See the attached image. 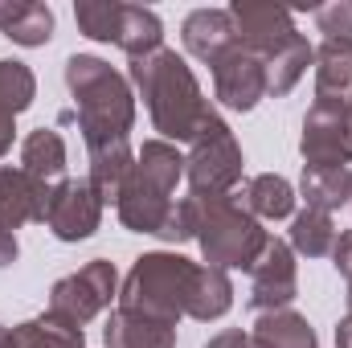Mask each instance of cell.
Returning <instances> with one entry per match:
<instances>
[{
    "instance_id": "6da1fadb",
    "label": "cell",
    "mask_w": 352,
    "mask_h": 348,
    "mask_svg": "<svg viewBox=\"0 0 352 348\" xmlns=\"http://www.w3.org/2000/svg\"><path fill=\"white\" fill-rule=\"evenodd\" d=\"M131 83L140 90V98L148 102L152 127L168 140V144H188L197 135V127L205 123V115L213 111L201 94L197 74L188 70V62L176 50H156L148 58L131 62Z\"/></svg>"
},
{
    "instance_id": "7a4b0ae2",
    "label": "cell",
    "mask_w": 352,
    "mask_h": 348,
    "mask_svg": "<svg viewBox=\"0 0 352 348\" xmlns=\"http://www.w3.org/2000/svg\"><path fill=\"white\" fill-rule=\"evenodd\" d=\"M66 87L78 107V131L87 148L127 140L135 123V94L119 70H111L94 54H74L66 62Z\"/></svg>"
},
{
    "instance_id": "3957f363",
    "label": "cell",
    "mask_w": 352,
    "mask_h": 348,
    "mask_svg": "<svg viewBox=\"0 0 352 348\" xmlns=\"http://www.w3.org/2000/svg\"><path fill=\"white\" fill-rule=\"evenodd\" d=\"M184 176V156L176 152V144L168 140H148L135 152V164L123 180L119 193V221L135 234H160L168 209H173V193Z\"/></svg>"
},
{
    "instance_id": "277c9868",
    "label": "cell",
    "mask_w": 352,
    "mask_h": 348,
    "mask_svg": "<svg viewBox=\"0 0 352 348\" xmlns=\"http://www.w3.org/2000/svg\"><path fill=\"white\" fill-rule=\"evenodd\" d=\"M192 213H197V242L205 250V266L250 270L270 242L263 221L238 201V193L192 197Z\"/></svg>"
},
{
    "instance_id": "5b68a950",
    "label": "cell",
    "mask_w": 352,
    "mask_h": 348,
    "mask_svg": "<svg viewBox=\"0 0 352 348\" xmlns=\"http://www.w3.org/2000/svg\"><path fill=\"white\" fill-rule=\"evenodd\" d=\"M201 262H188L180 254H144L123 279L119 291V307L152 316V320H168L180 324V316H188V299H192V283H197Z\"/></svg>"
},
{
    "instance_id": "8992f818",
    "label": "cell",
    "mask_w": 352,
    "mask_h": 348,
    "mask_svg": "<svg viewBox=\"0 0 352 348\" xmlns=\"http://www.w3.org/2000/svg\"><path fill=\"white\" fill-rule=\"evenodd\" d=\"M74 21H78V29L87 37L119 45L131 62L164 50V25L144 4H127V0H78L74 4Z\"/></svg>"
},
{
    "instance_id": "52a82bcc",
    "label": "cell",
    "mask_w": 352,
    "mask_h": 348,
    "mask_svg": "<svg viewBox=\"0 0 352 348\" xmlns=\"http://www.w3.org/2000/svg\"><path fill=\"white\" fill-rule=\"evenodd\" d=\"M184 180H188V197H221L234 193V184L242 180V148L217 111H209L197 135L188 140Z\"/></svg>"
},
{
    "instance_id": "ba28073f",
    "label": "cell",
    "mask_w": 352,
    "mask_h": 348,
    "mask_svg": "<svg viewBox=\"0 0 352 348\" xmlns=\"http://www.w3.org/2000/svg\"><path fill=\"white\" fill-rule=\"evenodd\" d=\"M119 295V270L107 259H90L87 266H78L74 274L58 279L50 291V307L54 316H66L74 324H90L94 316H102L111 307V299Z\"/></svg>"
},
{
    "instance_id": "9c48e42d",
    "label": "cell",
    "mask_w": 352,
    "mask_h": 348,
    "mask_svg": "<svg viewBox=\"0 0 352 348\" xmlns=\"http://www.w3.org/2000/svg\"><path fill=\"white\" fill-rule=\"evenodd\" d=\"M303 168H349L352 164V131H349V102L316 98L303 115Z\"/></svg>"
},
{
    "instance_id": "30bf717a",
    "label": "cell",
    "mask_w": 352,
    "mask_h": 348,
    "mask_svg": "<svg viewBox=\"0 0 352 348\" xmlns=\"http://www.w3.org/2000/svg\"><path fill=\"white\" fill-rule=\"evenodd\" d=\"M230 17H234V29H238V45L250 50L254 58H263V66L270 58H278L287 45H295V41L303 37L283 4L234 0V4H230Z\"/></svg>"
},
{
    "instance_id": "8fae6325",
    "label": "cell",
    "mask_w": 352,
    "mask_h": 348,
    "mask_svg": "<svg viewBox=\"0 0 352 348\" xmlns=\"http://www.w3.org/2000/svg\"><path fill=\"white\" fill-rule=\"evenodd\" d=\"M295 295H299L295 250H291V242L270 238L266 250L258 254V262L250 266V295H246V303H250V312L266 316V312H283V307H291Z\"/></svg>"
},
{
    "instance_id": "7c38bea8",
    "label": "cell",
    "mask_w": 352,
    "mask_h": 348,
    "mask_svg": "<svg viewBox=\"0 0 352 348\" xmlns=\"http://www.w3.org/2000/svg\"><path fill=\"white\" fill-rule=\"evenodd\" d=\"M102 221V201L94 197L87 180H62L50 193L45 205V226L58 242H87Z\"/></svg>"
},
{
    "instance_id": "4fadbf2b",
    "label": "cell",
    "mask_w": 352,
    "mask_h": 348,
    "mask_svg": "<svg viewBox=\"0 0 352 348\" xmlns=\"http://www.w3.org/2000/svg\"><path fill=\"white\" fill-rule=\"evenodd\" d=\"M213 94L230 111H254L266 98V66L250 50L234 45L217 66H213Z\"/></svg>"
},
{
    "instance_id": "5bb4252c",
    "label": "cell",
    "mask_w": 352,
    "mask_h": 348,
    "mask_svg": "<svg viewBox=\"0 0 352 348\" xmlns=\"http://www.w3.org/2000/svg\"><path fill=\"white\" fill-rule=\"evenodd\" d=\"M180 41L197 62H205L213 70L238 45V29H234L230 8H192L180 25Z\"/></svg>"
},
{
    "instance_id": "9a60e30c",
    "label": "cell",
    "mask_w": 352,
    "mask_h": 348,
    "mask_svg": "<svg viewBox=\"0 0 352 348\" xmlns=\"http://www.w3.org/2000/svg\"><path fill=\"white\" fill-rule=\"evenodd\" d=\"M50 193L41 180L25 173V168H8L0 164V221L8 230H21V226H33V221H45V205H50Z\"/></svg>"
},
{
    "instance_id": "2e32d148",
    "label": "cell",
    "mask_w": 352,
    "mask_h": 348,
    "mask_svg": "<svg viewBox=\"0 0 352 348\" xmlns=\"http://www.w3.org/2000/svg\"><path fill=\"white\" fill-rule=\"evenodd\" d=\"M102 340L107 348H176V324L115 307L102 328Z\"/></svg>"
},
{
    "instance_id": "e0dca14e",
    "label": "cell",
    "mask_w": 352,
    "mask_h": 348,
    "mask_svg": "<svg viewBox=\"0 0 352 348\" xmlns=\"http://www.w3.org/2000/svg\"><path fill=\"white\" fill-rule=\"evenodd\" d=\"M0 33L25 50H37L54 37V8L41 0H0Z\"/></svg>"
},
{
    "instance_id": "ac0fdd59",
    "label": "cell",
    "mask_w": 352,
    "mask_h": 348,
    "mask_svg": "<svg viewBox=\"0 0 352 348\" xmlns=\"http://www.w3.org/2000/svg\"><path fill=\"white\" fill-rule=\"evenodd\" d=\"M316 98H352V37H324V45L316 50Z\"/></svg>"
},
{
    "instance_id": "d6986e66",
    "label": "cell",
    "mask_w": 352,
    "mask_h": 348,
    "mask_svg": "<svg viewBox=\"0 0 352 348\" xmlns=\"http://www.w3.org/2000/svg\"><path fill=\"white\" fill-rule=\"evenodd\" d=\"M87 184L94 188V197L102 201V205H111V201H119V193H123V180L131 173V164H135V156H131V144L127 140H119V144H102V148H87Z\"/></svg>"
},
{
    "instance_id": "ffe728a7",
    "label": "cell",
    "mask_w": 352,
    "mask_h": 348,
    "mask_svg": "<svg viewBox=\"0 0 352 348\" xmlns=\"http://www.w3.org/2000/svg\"><path fill=\"white\" fill-rule=\"evenodd\" d=\"M21 168L33 180H41L45 188H58L66 180V144H62V135L54 127L29 131L25 144H21Z\"/></svg>"
},
{
    "instance_id": "44dd1931",
    "label": "cell",
    "mask_w": 352,
    "mask_h": 348,
    "mask_svg": "<svg viewBox=\"0 0 352 348\" xmlns=\"http://www.w3.org/2000/svg\"><path fill=\"white\" fill-rule=\"evenodd\" d=\"M238 201L258 217V221H283L295 213V188L291 180L278 173H263V176H250L246 188L238 193Z\"/></svg>"
},
{
    "instance_id": "7402d4cb",
    "label": "cell",
    "mask_w": 352,
    "mask_h": 348,
    "mask_svg": "<svg viewBox=\"0 0 352 348\" xmlns=\"http://www.w3.org/2000/svg\"><path fill=\"white\" fill-rule=\"evenodd\" d=\"M299 193H303L307 209L336 213L340 205L352 201V168H303Z\"/></svg>"
},
{
    "instance_id": "603a6c76",
    "label": "cell",
    "mask_w": 352,
    "mask_h": 348,
    "mask_svg": "<svg viewBox=\"0 0 352 348\" xmlns=\"http://www.w3.org/2000/svg\"><path fill=\"white\" fill-rule=\"evenodd\" d=\"M230 307H234V283H230V270L201 266V270H197V283H192L188 316L201 320V324H209V320H221Z\"/></svg>"
},
{
    "instance_id": "cb8c5ba5",
    "label": "cell",
    "mask_w": 352,
    "mask_h": 348,
    "mask_svg": "<svg viewBox=\"0 0 352 348\" xmlns=\"http://www.w3.org/2000/svg\"><path fill=\"white\" fill-rule=\"evenodd\" d=\"M254 340H258L263 348H320L316 328H311L299 312H291V307L258 316V324H254Z\"/></svg>"
},
{
    "instance_id": "d4e9b609",
    "label": "cell",
    "mask_w": 352,
    "mask_h": 348,
    "mask_svg": "<svg viewBox=\"0 0 352 348\" xmlns=\"http://www.w3.org/2000/svg\"><path fill=\"white\" fill-rule=\"evenodd\" d=\"M340 230L332 221V213H320V209H303L291 217V250L295 254H307V259H328L332 246H336Z\"/></svg>"
},
{
    "instance_id": "484cf974",
    "label": "cell",
    "mask_w": 352,
    "mask_h": 348,
    "mask_svg": "<svg viewBox=\"0 0 352 348\" xmlns=\"http://www.w3.org/2000/svg\"><path fill=\"white\" fill-rule=\"evenodd\" d=\"M316 62V50L307 45V37H299L295 45H287L278 58H270L266 62V94H274V98H283V94H291L295 83L307 74V66Z\"/></svg>"
},
{
    "instance_id": "4316f807",
    "label": "cell",
    "mask_w": 352,
    "mask_h": 348,
    "mask_svg": "<svg viewBox=\"0 0 352 348\" xmlns=\"http://www.w3.org/2000/svg\"><path fill=\"white\" fill-rule=\"evenodd\" d=\"M33 98H37V78H33V70H29L25 62H4V58H0V107L12 111V115H21V111L33 107Z\"/></svg>"
},
{
    "instance_id": "83f0119b",
    "label": "cell",
    "mask_w": 352,
    "mask_h": 348,
    "mask_svg": "<svg viewBox=\"0 0 352 348\" xmlns=\"http://www.w3.org/2000/svg\"><path fill=\"white\" fill-rule=\"evenodd\" d=\"M37 324H41V332H45V348H87L82 324H74V320H66V316L41 312Z\"/></svg>"
},
{
    "instance_id": "f1b7e54d",
    "label": "cell",
    "mask_w": 352,
    "mask_h": 348,
    "mask_svg": "<svg viewBox=\"0 0 352 348\" xmlns=\"http://www.w3.org/2000/svg\"><path fill=\"white\" fill-rule=\"evenodd\" d=\"M156 238H164V242H192V238H197V213H192V197L176 201L173 209H168V217H164V226H160V234H156Z\"/></svg>"
},
{
    "instance_id": "f546056e",
    "label": "cell",
    "mask_w": 352,
    "mask_h": 348,
    "mask_svg": "<svg viewBox=\"0 0 352 348\" xmlns=\"http://www.w3.org/2000/svg\"><path fill=\"white\" fill-rule=\"evenodd\" d=\"M316 25L328 37H352V0H336V4L316 8Z\"/></svg>"
},
{
    "instance_id": "4dcf8cb0",
    "label": "cell",
    "mask_w": 352,
    "mask_h": 348,
    "mask_svg": "<svg viewBox=\"0 0 352 348\" xmlns=\"http://www.w3.org/2000/svg\"><path fill=\"white\" fill-rule=\"evenodd\" d=\"M0 348H45V332H41L37 320L16 324V328H4L0 332Z\"/></svg>"
},
{
    "instance_id": "1f68e13d",
    "label": "cell",
    "mask_w": 352,
    "mask_h": 348,
    "mask_svg": "<svg viewBox=\"0 0 352 348\" xmlns=\"http://www.w3.org/2000/svg\"><path fill=\"white\" fill-rule=\"evenodd\" d=\"M332 266H336V274L349 283V307H352V230H340V238H336V246H332Z\"/></svg>"
},
{
    "instance_id": "d6a6232c",
    "label": "cell",
    "mask_w": 352,
    "mask_h": 348,
    "mask_svg": "<svg viewBox=\"0 0 352 348\" xmlns=\"http://www.w3.org/2000/svg\"><path fill=\"white\" fill-rule=\"evenodd\" d=\"M205 348H263L254 340V332H242V328H226V332H217V336H209Z\"/></svg>"
},
{
    "instance_id": "836d02e7",
    "label": "cell",
    "mask_w": 352,
    "mask_h": 348,
    "mask_svg": "<svg viewBox=\"0 0 352 348\" xmlns=\"http://www.w3.org/2000/svg\"><path fill=\"white\" fill-rule=\"evenodd\" d=\"M12 262H16V234L0 221V270L12 266Z\"/></svg>"
},
{
    "instance_id": "e575fe53",
    "label": "cell",
    "mask_w": 352,
    "mask_h": 348,
    "mask_svg": "<svg viewBox=\"0 0 352 348\" xmlns=\"http://www.w3.org/2000/svg\"><path fill=\"white\" fill-rule=\"evenodd\" d=\"M12 123H16V115L0 107V156H4L8 148H12V135H16V127H12Z\"/></svg>"
},
{
    "instance_id": "d590c367",
    "label": "cell",
    "mask_w": 352,
    "mask_h": 348,
    "mask_svg": "<svg viewBox=\"0 0 352 348\" xmlns=\"http://www.w3.org/2000/svg\"><path fill=\"white\" fill-rule=\"evenodd\" d=\"M336 348H352V307H349V316L340 320V328H336Z\"/></svg>"
},
{
    "instance_id": "8d00e7d4",
    "label": "cell",
    "mask_w": 352,
    "mask_h": 348,
    "mask_svg": "<svg viewBox=\"0 0 352 348\" xmlns=\"http://www.w3.org/2000/svg\"><path fill=\"white\" fill-rule=\"evenodd\" d=\"M349 131H352V98H349Z\"/></svg>"
},
{
    "instance_id": "74e56055",
    "label": "cell",
    "mask_w": 352,
    "mask_h": 348,
    "mask_svg": "<svg viewBox=\"0 0 352 348\" xmlns=\"http://www.w3.org/2000/svg\"><path fill=\"white\" fill-rule=\"evenodd\" d=\"M0 332H4V324H0Z\"/></svg>"
},
{
    "instance_id": "f35d334b",
    "label": "cell",
    "mask_w": 352,
    "mask_h": 348,
    "mask_svg": "<svg viewBox=\"0 0 352 348\" xmlns=\"http://www.w3.org/2000/svg\"><path fill=\"white\" fill-rule=\"evenodd\" d=\"M349 205H352V201H349Z\"/></svg>"
}]
</instances>
